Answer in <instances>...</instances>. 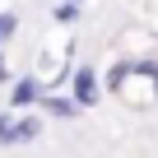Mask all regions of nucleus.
Wrapping results in <instances>:
<instances>
[{
	"label": "nucleus",
	"mask_w": 158,
	"mask_h": 158,
	"mask_svg": "<svg viewBox=\"0 0 158 158\" xmlns=\"http://www.w3.org/2000/svg\"><path fill=\"white\" fill-rule=\"evenodd\" d=\"M70 93L79 98V107H98V98H102L98 70H93V65H79V70H70Z\"/></svg>",
	"instance_id": "1"
},
{
	"label": "nucleus",
	"mask_w": 158,
	"mask_h": 158,
	"mask_svg": "<svg viewBox=\"0 0 158 158\" xmlns=\"http://www.w3.org/2000/svg\"><path fill=\"white\" fill-rule=\"evenodd\" d=\"M37 107H42V116H56V121H74L79 112H84V107H79V98H74V93H47V89H42V98H37Z\"/></svg>",
	"instance_id": "2"
},
{
	"label": "nucleus",
	"mask_w": 158,
	"mask_h": 158,
	"mask_svg": "<svg viewBox=\"0 0 158 158\" xmlns=\"http://www.w3.org/2000/svg\"><path fill=\"white\" fill-rule=\"evenodd\" d=\"M37 98H42V79H37V74H19L14 84H10V112L37 107Z\"/></svg>",
	"instance_id": "3"
},
{
	"label": "nucleus",
	"mask_w": 158,
	"mask_h": 158,
	"mask_svg": "<svg viewBox=\"0 0 158 158\" xmlns=\"http://www.w3.org/2000/svg\"><path fill=\"white\" fill-rule=\"evenodd\" d=\"M14 135H19V144H28V139H37V135H42V116L23 107V112L14 116Z\"/></svg>",
	"instance_id": "4"
},
{
	"label": "nucleus",
	"mask_w": 158,
	"mask_h": 158,
	"mask_svg": "<svg viewBox=\"0 0 158 158\" xmlns=\"http://www.w3.org/2000/svg\"><path fill=\"white\" fill-rule=\"evenodd\" d=\"M19 135H14V112H0V149H14Z\"/></svg>",
	"instance_id": "5"
},
{
	"label": "nucleus",
	"mask_w": 158,
	"mask_h": 158,
	"mask_svg": "<svg viewBox=\"0 0 158 158\" xmlns=\"http://www.w3.org/2000/svg\"><path fill=\"white\" fill-rule=\"evenodd\" d=\"M51 19H56V23H60V28H70V23H74V19H79V5H74V0H60V5H56V10H51Z\"/></svg>",
	"instance_id": "6"
},
{
	"label": "nucleus",
	"mask_w": 158,
	"mask_h": 158,
	"mask_svg": "<svg viewBox=\"0 0 158 158\" xmlns=\"http://www.w3.org/2000/svg\"><path fill=\"white\" fill-rule=\"evenodd\" d=\"M19 33V14H10V10H0V47H5L10 37Z\"/></svg>",
	"instance_id": "7"
},
{
	"label": "nucleus",
	"mask_w": 158,
	"mask_h": 158,
	"mask_svg": "<svg viewBox=\"0 0 158 158\" xmlns=\"http://www.w3.org/2000/svg\"><path fill=\"white\" fill-rule=\"evenodd\" d=\"M0 84H10V70H5V60H0Z\"/></svg>",
	"instance_id": "8"
},
{
	"label": "nucleus",
	"mask_w": 158,
	"mask_h": 158,
	"mask_svg": "<svg viewBox=\"0 0 158 158\" xmlns=\"http://www.w3.org/2000/svg\"><path fill=\"white\" fill-rule=\"evenodd\" d=\"M153 98H158V74H153Z\"/></svg>",
	"instance_id": "9"
}]
</instances>
